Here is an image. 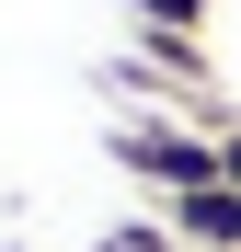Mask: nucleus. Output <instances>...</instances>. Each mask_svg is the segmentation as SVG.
<instances>
[{
    "label": "nucleus",
    "mask_w": 241,
    "mask_h": 252,
    "mask_svg": "<svg viewBox=\"0 0 241 252\" xmlns=\"http://www.w3.org/2000/svg\"><path fill=\"white\" fill-rule=\"evenodd\" d=\"M115 160H127L138 184H161V195L218 184V138H195V126H161V115H127V126H115Z\"/></svg>",
    "instance_id": "nucleus-1"
},
{
    "label": "nucleus",
    "mask_w": 241,
    "mask_h": 252,
    "mask_svg": "<svg viewBox=\"0 0 241 252\" xmlns=\"http://www.w3.org/2000/svg\"><path fill=\"white\" fill-rule=\"evenodd\" d=\"M172 241L241 252V184H184V195H172Z\"/></svg>",
    "instance_id": "nucleus-2"
},
{
    "label": "nucleus",
    "mask_w": 241,
    "mask_h": 252,
    "mask_svg": "<svg viewBox=\"0 0 241 252\" xmlns=\"http://www.w3.org/2000/svg\"><path fill=\"white\" fill-rule=\"evenodd\" d=\"M138 12H149V34H195V23H207V0H138Z\"/></svg>",
    "instance_id": "nucleus-3"
}]
</instances>
